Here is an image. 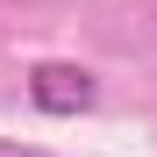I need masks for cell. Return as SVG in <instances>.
<instances>
[{
    "mask_svg": "<svg viewBox=\"0 0 157 157\" xmlns=\"http://www.w3.org/2000/svg\"><path fill=\"white\" fill-rule=\"evenodd\" d=\"M29 100H36L43 114H86L93 100H100V78H93L86 64L43 57V64H29Z\"/></svg>",
    "mask_w": 157,
    "mask_h": 157,
    "instance_id": "6da1fadb",
    "label": "cell"
},
{
    "mask_svg": "<svg viewBox=\"0 0 157 157\" xmlns=\"http://www.w3.org/2000/svg\"><path fill=\"white\" fill-rule=\"evenodd\" d=\"M0 157H50V150H29V143H0Z\"/></svg>",
    "mask_w": 157,
    "mask_h": 157,
    "instance_id": "7a4b0ae2",
    "label": "cell"
}]
</instances>
